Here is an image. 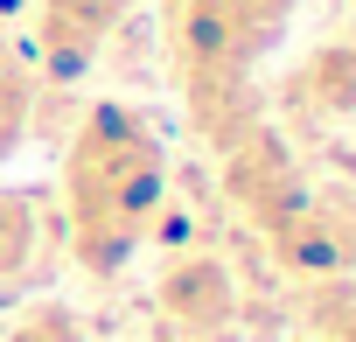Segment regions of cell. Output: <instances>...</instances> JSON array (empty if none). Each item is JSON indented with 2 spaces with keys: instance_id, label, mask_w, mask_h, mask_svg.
Segmentation results:
<instances>
[{
  "instance_id": "cell-1",
  "label": "cell",
  "mask_w": 356,
  "mask_h": 342,
  "mask_svg": "<svg viewBox=\"0 0 356 342\" xmlns=\"http://www.w3.org/2000/svg\"><path fill=\"white\" fill-rule=\"evenodd\" d=\"M168 217V147L126 98L77 112L63 147V231L84 279H119Z\"/></svg>"
},
{
  "instance_id": "cell-2",
  "label": "cell",
  "mask_w": 356,
  "mask_h": 342,
  "mask_svg": "<svg viewBox=\"0 0 356 342\" xmlns=\"http://www.w3.org/2000/svg\"><path fill=\"white\" fill-rule=\"evenodd\" d=\"M293 15H300V0H175L168 56H175L189 126L210 154H224L238 133L266 119L259 63L286 42Z\"/></svg>"
},
{
  "instance_id": "cell-3",
  "label": "cell",
  "mask_w": 356,
  "mask_h": 342,
  "mask_svg": "<svg viewBox=\"0 0 356 342\" xmlns=\"http://www.w3.org/2000/svg\"><path fill=\"white\" fill-rule=\"evenodd\" d=\"M217 175H224L231 210H238L259 238H273L280 224H293V217L307 210V196H314L307 168L293 161V147L280 140V126H273V119H259L252 133H238V140L217 154Z\"/></svg>"
},
{
  "instance_id": "cell-4",
  "label": "cell",
  "mask_w": 356,
  "mask_h": 342,
  "mask_svg": "<svg viewBox=\"0 0 356 342\" xmlns=\"http://www.w3.org/2000/svg\"><path fill=\"white\" fill-rule=\"evenodd\" d=\"M126 15H133V0H35L29 8V63H35L42 91L77 84L105 56V42L126 28Z\"/></svg>"
},
{
  "instance_id": "cell-5",
  "label": "cell",
  "mask_w": 356,
  "mask_h": 342,
  "mask_svg": "<svg viewBox=\"0 0 356 342\" xmlns=\"http://www.w3.org/2000/svg\"><path fill=\"white\" fill-rule=\"evenodd\" d=\"M154 307L182 342H231L238 335V279L217 252H182L154 279Z\"/></svg>"
},
{
  "instance_id": "cell-6",
  "label": "cell",
  "mask_w": 356,
  "mask_h": 342,
  "mask_svg": "<svg viewBox=\"0 0 356 342\" xmlns=\"http://www.w3.org/2000/svg\"><path fill=\"white\" fill-rule=\"evenodd\" d=\"M280 98H286V112H293L300 126H342V119H356V35L314 42V49L286 70Z\"/></svg>"
},
{
  "instance_id": "cell-7",
  "label": "cell",
  "mask_w": 356,
  "mask_h": 342,
  "mask_svg": "<svg viewBox=\"0 0 356 342\" xmlns=\"http://www.w3.org/2000/svg\"><path fill=\"white\" fill-rule=\"evenodd\" d=\"M35 112H42V77L22 42L0 35V161L22 154V140L35 133Z\"/></svg>"
},
{
  "instance_id": "cell-8",
  "label": "cell",
  "mask_w": 356,
  "mask_h": 342,
  "mask_svg": "<svg viewBox=\"0 0 356 342\" xmlns=\"http://www.w3.org/2000/svg\"><path fill=\"white\" fill-rule=\"evenodd\" d=\"M35 252H42V210H35V196L0 189V293L29 279Z\"/></svg>"
},
{
  "instance_id": "cell-9",
  "label": "cell",
  "mask_w": 356,
  "mask_h": 342,
  "mask_svg": "<svg viewBox=\"0 0 356 342\" xmlns=\"http://www.w3.org/2000/svg\"><path fill=\"white\" fill-rule=\"evenodd\" d=\"M0 342H91V335H84V314H77V307L35 300V307H22V314L8 321V335H0Z\"/></svg>"
},
{
  "instance_id": "cell-10",
  "label": "cell",
  "mask_w": 356,
  "mask_h": 342,
  "mask_svg": "<svg viewBox=\"0 0 356 342\" xmlns=\"http://www.w3.org/2000/svg\"><path fill=\"white\" fill-rule=\"evenodd\" d=\"M307 342H356V279H328V286H314Z\"/></svg>"
}]
</instances>
